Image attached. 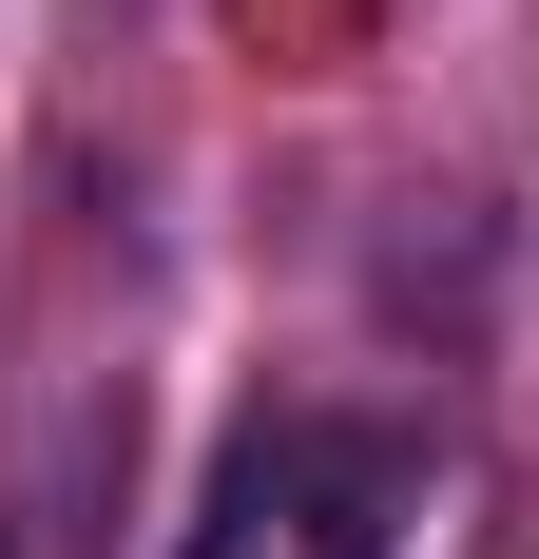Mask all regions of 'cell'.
I'll return each mask as SVG.
<instances>
[{
    "mask_svg": "<svg viewBox=\"0 0 539 559\" xmlns=\"http://www.w3.org/2000/svg\"><path fill=\"white\" fill-rule=\"evenodd\" d=\"M270 521H289V425L251 405V425H231V463H213V502H193V540H173V559H251Z\"/></svg>",
    "mask_w": 539,
    "mask_h": 559,
    "instance_id": "cell-1",
    "label": "cell"
}]
</instances>
